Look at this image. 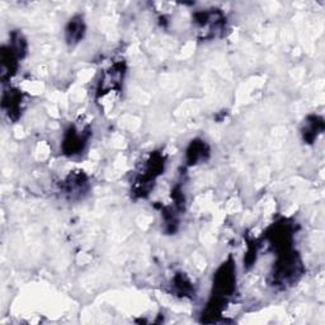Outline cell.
Wrapping results in <instances>:
<instances>
[{
    "label": "cell",
    "instance_id": "1",
    "mask_svg": "<svg viewBox=\"0 0 325 325\" xmlns=\"http://www.w3.org/2000/svg\"><path fill=\"white\" fill-rule=\"evenodd\" d=\"M84 137L79 135L76 131L69 132L67 137L65 139L64 148L67 151V154H75L76 151L83 149V144H84Z\"/></svg>",
    "mask_w": 325,
    "mask_h": 325
},
{
    "label": "cell",
    "instance_id": "2",
    "mask_svg": "<svg viewBox=\"0 0 325 325\" xmlns=\"http://www.w3.org/2000/svg\"><path fill=\"white\" fill-rule=\"evenodd\" d=\"M83 33H84V25H83L82 19H73V21L69 23L66 30L69 42H78L83 37Z\"/></svg>",
    "mask_w": 325,
    "mask_h": 325
},
{
    "label": "cell",
    "instance_id": "3",
    "mask_svg": "<svg viewBox=\"0 0 325 325\" xmlns=\"http://www.w3.org/2000/svg\"><path fill=\"white\" fill-rule=\"evenodd\" d=\"M206 152H207L206 146H205V144L202 143V141H200V143H193L188 150L189 161H191V163L197 161L198 159L204 158V155Z\"/></svg>",
    "mask_w": 325,
    "mask_h": 325
},
{
    "label": "cell",
    "instance_id": "4",
    "mask_svg": "<svg viewBox=\"0 0 325 325\" xmlns=\"http://www.w3.org/2000/svg\"><path fill=\"white\" fill-rule=\"evenodd\" d=\"M174 283H176L177 289H179L180 292H183V294H187V292L191 291V283L185 280L183 276L177 277L176 282H174Z\"/></svg>",
    "mask_w": 325,
    "mask_h": 325
}]
</instances>
